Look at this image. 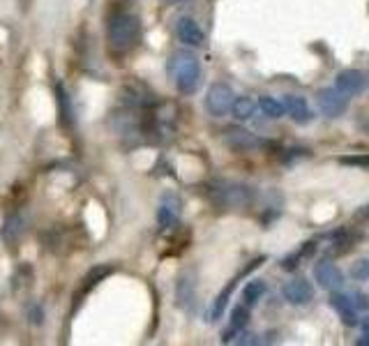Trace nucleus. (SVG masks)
I'll return each mask as SVG.
<instances>
[{
    "mask_svg": "<svg viewBox=\"0 0 369 346\" xmlns=\"http://www.w3.org/2000/svg\"><path fill=\"white\" fill-rule=\"evenodd\" d=\"M169 77L173 79V86L180 95H194L201 86L203 72L199 58L187 49H180L176 54H171L169 58Z\"/></svg>",
    "mask_w": 369,
    "mask_h": 346,
    "instance_id": "1",
    "label": "nucleus"
},
{
    "mask_svg": "<svg viewBox=\"0 0 369 346\" xmlns=\"http://www.w3.org/2000/svg\"><path fill=\"white\" fill-rule=\"evenodd\" d=\"M141 35V24L139 19L130 12H116L109 19L107 37H109V47L116 54H127L130 49H134V44L139 42Z\"/></svg>",
    "mask_w": 369,
    "mask_h": 346,
    "instance_id": "2",
    "label": "nucleus"
},
{
    "mask_svg": "<svg viewBox=\"0 0 369 346\" xmlns=\"http://www.w3.org/2000/svg\"><path fill=\"white\" fill-rule=\"evenodd\" d=\"M213 197L220 208L240 210V208L252 206L254 192H252V187L240 185V183H222V185L213 187Z\"/></svg>",
    "mask_w": 369,
    "mask_h": 346,
    "instance_id": "3",
    "label": "nucleus"
},
{
    "mask_svg": "<svg viewBox=\"0 0 369 346\" xmlns=\"http://www.w3.org/2000/svg\"><path fill=\"white\" fill-rule=\"evenodd\" d=\"M233 102H236V95H233V90L231 86L227 84H222V81H217V84H213L208 88V93H206V111L213 118H222V116H227L231 107H233Z\"/></svg>",
    "mask_w": 369,
    "mask_h": 346,
    "instance_id": "4",
    "label": "nucleus"
},
{
    "mask_svg": "<svg viewBox=\"0 0 369 346\" xmlns=\"http://www.w3.org/2000/svg\"><path fill=\"white\" fill-rule=\"evenodd\" d=\"M316 104L326 118H340L349 109V95H344L340 88H321L316 93Z\"/></svg>",
    "mask_w": 369,
    "mask_h": 346,
    "instance_id": "5",
    "label": "nucleus"
},
{
    "mask_svg": "<svg viewBox=\"0 0 369 346\" xmlns=\"http://www.w3.org/2000/svg\"><path fill=\"white\" fill-rule=\"evenodd\" d=\"M314 280L319 282V287L323 291H337V289H342V284H344V275H342V270L335 266L330 259H321L319 263L314 266Z\"/></svg>",
    "mask_w": 369,
    "mask_h": 346,
    "instance_id": "6",
    "label": "nucleus"
},
{
    "mask_svg": "<svg viewBox=\"0 0 369 346\" xmlns=\"http://www.w3.org/2000/svg\"><path fill=\"white\" fill-rule=\"evenodd\" d=\"M224 144L231 150H236V153H250V150L261 148L263 141L256 139L250 130H245V127H229V130L224 132Z\"/></svg>",
    "mask_w": 369,
    "mask_h": 346,
    "instance_id": "7",
    "label": "nucleus"
},
{
    "mask_svg": "<svg viewBox=\"0 0 369 346\" xmlns=\"http://www.w3.org/2000/svg\"><path fill=\"white\" fill-rule=\"evenodd\" d=\"M282 296L289 305H310L314 300V287L307 280H303V277H296V280L286 282L282 287Z\"/></svg>",
    "mask_w": 369,
    "mask_h": 346,
    "instance_id": "8",
    "label": "nucleus"
},
{
    "mask_svg": "<svg viewBox=\"0 0 369 346\" xmlns=\"http://www.w3.org/2000/svg\"><path fill=\"white\" fill-rule=\"evenodd\" d=\"M176 35H178V40L185 44V47L201 49L203 44H206V35H203L201 26L192 17H180L176 21Z\"/></svg>",
    "mask_w": 369,
    "mask_h": 346,
    "instance_id": "9",
    "label": "nucleus"
},
{
    "mask_svg": "<svg viewBox=\"0 0 369 346\" xmlns=\"http://www.w3.org/2000/svg\"><path fill=\"white\" fill-rule=\"evenodd\" d=\"M180 210H183V203L176 197V194H167L162 199L160 208H157V224L160 229H173L180 222Z\"/></svg>",
    "mask_w": 369,
    "mask_h": 346,
    "instance_id": "10",
    "label": "nucleus"
},
{
    "mask_svg": "<svg viewBox=\"0 0 369 346\" xmlns=\"http://www.w3.org/2000/svg\"><path fill=\"white\" fill-rule=\"evenodd\" d=\"M330 307L337 312V317L342 319L344 326L353 328L356 323H360L358 319V305L353 303V300L346 296V293H337L333 291V296H330Z\"/></svg>",
    "mask_w": 369,
    "mask_h": 346,
    "instance_id": "11",
    "label": "nucleus"
},
{
    "mask_svg": "<svg viewBox=\"0 0 369 346\" xmlns=\"http://www.w3.org/2000/svg\"><path fill=\"white\" fill-rule=\"evenodd\" d=\"M367 86L365 74L360 70H342L335 77V88H340L344 95H360Z\"/></svg>",
    "mask_w": 369,
    "mask_h": 346,
    "instance_id": "12",
    "label": "nucleus"
},
{
    "mask_svg": "<svg viewBox=\"0 0 369 346\" xmlns=\"http://www.w3.org/2000/svg\"><path fill=\"white\" fill-rule=\"evenodd\" d=\"M284 107H286V114H289L300 125H307L312 120V109H310V104H307L305 97L286 95L284 97Z\"/></svg>",
    "mask_w": 369,
    "mask_h": 346,
    "instance_id": "13",
    "label": "nucleus"
},
{
    "mask_svg": "<svg viewBox=\"0 0 369 346\" xmlns=\"http://www.w3.org/2000/svg\"><path fill=\"white\" fill-rule=\"evenodd\" d=\"M153 93H150V90L143 86V84H137V81H134V84H127L125 88H123V102L125 104H130V107H150V104H153L155 100H153Z\"/></svg>",
    "mask_w": 369,
    "mask_h": 346,
    "instance_id": "14",
    "label": "nucleus"
},
{
    "mask_svg": "<svg viewBox=\"0 0 369 346\" xmlns=\"http://www.w3.org/2000/svg\"><path fill=\"white\" fill-rule=\"evenodd\" d=\"M314 252H316V243H314V240H310V243L300 245L296 252L286 254V257L282 259L280 266H282V270H296L298 266H303V261L312 259V257H314Z\"/></svg>",
    "mask_w": 369,
    "mask_h": 346,
    "instance_id": "15",
    "label": "nucleus"
},
{
    "mask_svg": "<svg viewBox=\"0 0 369 346\" xmlns=\"http://www.w3.org/2000/svg\"><path fill=\"white\" fill-rule=\"evenodd\" d=\"M114 270H116L114 266H95V268L90 270V273L84 277V284H81V291H79L77 300H79V298H84L86 293H90V289H95L97 284L107 280V277H109L111 273H114Z\"/></svg>",
    "mask_w": 369,
    "mask_h": 346,
    "instance_id": "16",
    "label": "nucleus"
},
{
    "mask_svg": "<svg viewBox=\"0 0 369 346\" xmlns=\"http://www.w3.org/2000/svg\"><path fill=\"white\" fill-rule=\"evenodd\" d=\"M0 236H3V240L10 247L17 245L19 238L24 236V217H21V215H10V217H7L3 231H0Z\"/></svg>",
    "mask_w": 369,
    "mask_h": 346,
    "instance_id": "17",
    "label": "nucleus"
},
{
    "mask_svg": "<svg viewBox=\"0 0 369 346\" xmlns=\"http://www.w3.org/2000/svg\"><path fill=\"white\" fill-rule=\"evenodd\" d=\"M236 284H238V277H236V280H231L227 287L220 291V296L213 300V305H210V321H220L224 317V312H227V305H229V298H231L233 289H236Z\"/></svg>",
    "mask_w": 369,
    "mask_h": 346,
    "instance_id": "18",
    "label": "nucleus"
},
{
    "mask_svg": "<svg viewBox=\"0 0 369 346\" xmlns=\"http://www.w3.org/2000/svg\"><path fill=\"white\" fill-rule=\"evenodd\" d=\"M231 114H233V118H236V120H240V123H245V120H252L254 114H256V102L252 100V97L240 95V97H236V102H233Z\"/></svg>",
    "mask_w": 369,
    "mask_h": 346,
    "instance_id": "19",
    "label": "nucleus"
},
{
    "mask_svg": "<svg viewBox=\"0 0 369 346\" xmlns=\"http://www.w3.org/2000/svg\"><path fill=\"white\" fill-rule=\"evenodd\" d=\"M266 291H268V287H266V282H263V280H252V282H247L245 289H243V303H245L247 307H254L263 296H266Z\"/></svg>",
    "mask_w": 369,
    "mask_h": 346,
    "instance_id": "20",
    "label": "nucleus"
},
{
    "mask_svg": "<svg viewBox=\"0 0 369 346\" xmlns=\"http://www.w3.org/2000/svg\"><path fill=\"white\" fill-rule=\"evenodd\" d=\"M56 95H58V107H60V118H63V125L72 127L74 125V109H72L70 95H67V90L63 88V84L56 86Z\"/></svg>",
    "mask_w": 369,
    "mask_h": 346,
    "instance_id": "21",
    "label": "nucleus"
},
{
    "mask_svg": "<svg viewBox=\"0 0 369 346\" xmlns=\"http://www.w3.org/2000/svg\"><path fill=\"white\" fill-rule=\"evenodd\" d=\"M259 109L263 111V116H268V118H282L286 114V107H284V102H280L277 97H270V95H263L261 100H259Z\"/></svg>",
    "mask_w": 369,
    "mask_h": 346,
    "instance_id": "22",
    "label": "nucleus"
},
{
    "mask_svg": "<svg viewBox=\"0 0 369 346\" xmlns=\"http://www.w3.org/2000/svg\"><path fill=\"white\" fill-rule=\"evenodd\" d=\"M247 321H250V307L243 303L231 312V333H240V330L247 326ZM231 333H229V337H231ZM229 337H224V342H229Z\"/></svg>",
    "mask_w": 369,
    "mask_h": 346,
    "instance_id": "23",
    "label": "nucleus"
},
{
    "mask_svg": "<svg viewBox=\"0 0 369 346\" xmlns=\"http://www.w3.org/2000/svg\"><path fill=\"white\" fill-rule=\"evenodd\" d=\"M178 289H185L183 291H178V300H180V305H194V282H192V277L187 280V275L185 277H180V282H178Z\"/></svg>",
    "mask_w": 369,
    "mask_h": 346,
    "instance_id": "24",
    "label": "nucleus"
},
{
    "mask_svg": "<svg viewBox=\"0 0 369 346\" xmlns=\"http://www.w3.org/2000/svg\"><path fill=\"white\" fill-rule=\"evenodd\" d=\"M351 277L353 280H358V282H367L369 280V259H360V261L353 263Z\"/></svg>",
    "mask_w": 369,
    "mask_h": 346,
    "instance_id": "25",
    "label": "nucleus"
},
{
    "mask_svg": "<svg viewBox=\"0 0 369 346\" xmlns=\"http://www.w3.org/2000/svg\"><path fill=\"white\" fill-rule=\"evenodd\" d=\"M340 162L346 167H358L369 171V155H353V157H340Z\"/></svg>",
    "mask_w": 369,
    "mask_h": 346,
    "instance_id": "26",
    "label": "nucleus"
},
{
    "mask_svg": "<svg viewBox=\"0 0 369 346\" xmlns=\"http://www.w3.org/2000/svg\"><path fill=\"white\" fill-rule=\"evenodd\" d=\"M358 346H369V317L360 319V337H358Z\"/></svg>",
    "mask_w": 369,
    "mask_h": 346,
    "instance_id": "27",
    "label": "nucleus"
},
{
    "mask_svg": "<svg viewBox=\"0 0 369 346\" xmlns=\"http://www.w3.org/2000/svg\"><path fill=\"white\" fill-rule=\"evenodd\" d=\"M30 321L37 323V326H42V321H44V310H42V305H33V307H30Z\"/></svg>",
    "mask_w": 369,
    "mask_h": 346,
    "instance_id": "28",
    "label": "nucleus"
},
{
    "mask_svg": "<svg viewBox=\"0 0 369 346\" xmlns=\"http://www.w3.org/2000/svg\"><path fill=\"white\" fill-rule=\"evenodd\" d=\"M183 3H190V0H162V5H183Z\"/></svg>",
    "mask_w": 369,
    "mask_h": 346,
    "instance_id": "29",
    "label": "nucleus"
},
{
    "mask_svg": "<svg viewBox=\"0 0 369 346\" xmlns=\"http://www.w3.org/2000/svg\"><path fill=\"white\" fill-rule=\"evenodd\" d=\"M365 130H369V123H365Z\"/></svg>",
    "mask_w": 369,
    "mask_h": 346,
    "instance_id": "30",
    "label": "nucleus"
}]
</instances>
